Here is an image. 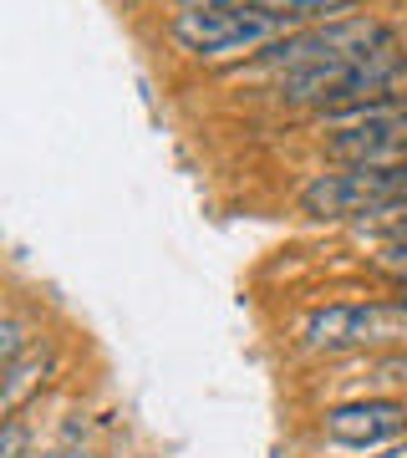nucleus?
<instances>
[{
    "instance_id": "obj_1",
    "label": "nucleus",
    "mask_w": 407,
    "mask_h": 458,
    "mask_svg": "<svg viewBox=\"0 0 407 458\" xmlns=\"http://www.w3.org/2000/svg\"><path fill=\"white\" fill-rule=\"evenodd\" d=\"M403 209H407V164H387V168L342 164L331 174H316L301 189L306 219H357V214H367L372 225H387L392 214Z\"/></svg>"
},
{
    "instance_id": "obj_2",
    "label": "nucleus",
    "mask_w": 407,
    "mask_h": 458,
    "mask_svg": "<svg viewBox=\"0 0 407 458\" xmlns=\"http://www.w3.org/2000/svg\"><path fill=\"white\" fill-rule=\"evenodd\" d=\"M168 31L199 62H234V56H250V51L260 56L280 36L306 31V26H295L276 11H260V5H234V11H174Z\"/></svg>"
},
{
    "instance_id": "obj_3",
    "label": "nucleus",
    "mask_w": 407,
    "mask_h": 458,
    "mask_svg": "<svg viewBox=\"0 0 407 458\" xmlns=\"http://www.w3.org/2000/svg\"><path fill=\"white\" fill-rule=\"evenodd\" d=\"M367 346H407V306L403 301H336L306 316L301 352H367Z\"/></svg>"
},
{
    "instance_id": "obj_4",
    "label": "nucleus",
    "mask_w": 407,
    "mask_h": 458,
    "mask_svg": "<svg viewBox=\"0 0 407 458\" xmlns=\"http://www.w3.org/2000/svg\"><path fill=\"white\" fill-rule=\"evenodd\" d=\"M397 47V31L377 16H342V21H321V26H306V31L280 36L276 47L260 51V66H280V72H295V66H326V62H361L372 51Z\"/></svg>"
},
{
    "instance_id": "obj_5",
    "label": "nucleus",
    "mask_w": 407,
    "mask_h": 458,
    "mask_svg": "<svg viewBox=\"0 0 407 458\" xmlns=\"http://www.w3.org/2000/svg\"><path fill=\"white\" fill-rule=\"evenodd\" d=\"M326 153H331L336 164H357V168L407 164V107L336 123L331 138H326Z\"/></svg>"
},
{
    "instance_id": "obj_6",
    "label": "nucleus",
    "mask_w": 407,
    "mask_h": 458,
    "mask_svg": "<svg viewBox=\"0 0 407 458\" xmlns=\"http://www.w3.org/2000/svg\"><path fill=\"white\" fill-rule=\"evenodd\" d=\"M407 433V403L397 397H357L342 408H326L321 418V438L336 448H387Z\"/></svg>"
},
{
    "instance_id": "obj_7",
    "label": "nucleus",
    "mask_w": 407,
    "mask_h": 458,
    "mask_svg": "<svg viewBox=\"0 0 407 458\" xmlns=\"http://www.w3.org/2000/svg\"><path fill=\"white\" fill-rule=\"evenodd\" d=\"M51 367H56V352H51V346H41V342H36L21 361L0 367V372H5V377H0V412H5V418H21L26 397L47 387V372H51Z\"/></svg>"
},
{
    "instance_id": "obj_8",
    "label": "nucleus",
    "mask_w": 407,
    "mask_h": 458,
    "mask_svg": "<svg viewBox=\"0 0 407 458\" xmlns=\"http://www.w3.org/2000/svg\"><path fill=\"white\" fill-rule=\"evenodd\" d=\"M255 5L295 21V26H310V21H342V11H352L357 0H255Z\"/></svg>"
},
{
    "instance_id": "obj_9",
    "label": "nucleus",
    "mask_w": 407,
    "mask_h": 458,
    "mask_svg": "<svg viewBox=\"0 0 407 458\" xmlns=\"http://www.w3.org/2000/svg\"><path fill=\"white\" fill-rule=\"evenodd\" d=\"M31 346H36V342H31V327H26L21 316H5V321H0V367L21 361Z\"/></svg>"
},
{
    "instance_id": "obj_10",
    "label": "nucleus",
    "mask_w": 407,
    "mask_h": 458,
    "mask_svg": "<svg viewBox=\"0 0 407 458\" xmlns=\"http://www.w3.org/2000/svg\"><path fill=\"white\" fill-rule=\"evenodd\" d=\"M377 270H387V276H397L407 285V240H392V245H382V255H377Z\"/></svg>"
},
{
    "instance_id": "obj_11",
    "label": "nucleus",
    "mask_w": 407,
    "mask_h": 458,
    "mask_svg": "<svg viewBox=\"0 0 407 458\" xmlns=\"http://www.w3.org/2000/svg\"><path fill=\"white\" fill-rule=\"evenodd\" d=\"M0 458H26V423H21V418H5V433H0Z\"/></svg>"
},
{
    "instance_id": "obj_12",
    "label": "nucleus",
    "mask_w": 407,
    "mask_h": 458,
    "mask_svg": "<svg viewBox=\"0 0 407 458\" xmlns=\"http://www.w3.org/2000/svg\"><path fill=\"white\" fill-rule=\"evenodd\" d=\"M234 5H255V0H179V11H234Z\"/></svg>"
},
{
    "instance_id": "obj_13",
    "label": "nucleus",
    "mask_w": 407,
    "mask_h": 458,
    "mask_svg": "<svg viewBox=\"0 0 407 458\" xmlns=\"http://www.w3.org/2000/svg\"><path fill=\"white\" fill-rule=\"evenodd\" d=\"M377 234H382L387 245H392V240H407V209H403V214H392L387 225H377Z\"/></svg>"
},
{
    "instance_id": "obj_14",
    "label": "nucleus",
    "mask_w": 407,
    "mask_h": 458,
    "mask_svg": "<svg viewBox=\"0 0 407 458\" xmlns=\"http://www.w3.org/2000/svg\"><path fill=\"white\" fill-rule=\"evenodd\" d=\"M56 458H98V448H87V443H66Z\"/></svg>"
},
{
    "instance_id": "obj_15",
    "label": "nucleus",
    "mask_w": 407,
    "mask_h": 458,
    "mask_svg": "<svg viewBox=\"0 0 407 458\" xmlns=\"http://www.w3.org/2000/svg\"><path fill=\"white\" fill-rule=\"evenodd\" d=\"M372 458H407V438H397V443H387V448H377Z\"/></svg>"
},
{
    "instance_id": "obj_16",
    "label": "nucleus",
    "mask_w": 407,
    "mask_h": 458,
    "mask_svg": "<svg viewBox=\"0 0 407 458\" xmlns=\"http://www.w3.org/2000/svg\"><path fill=\"white\" fill-rule=\"evenodd\" d=\"M397 301H403V306H407V285H403V295H397Z\"/></svg>"
}]
</instances>
